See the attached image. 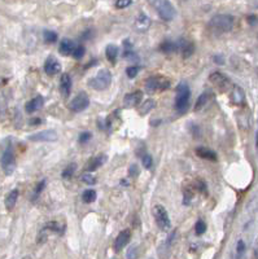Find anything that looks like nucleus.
Listing matches in <instances>:
<instances>
[{
  "label": "nucleus",
  "instance_id": "obj_1",
  "mask_svg": "<svg viewBox=\"0 0 258 259\" xmlns=\"http://www.w3.org/2000/svg\"><path fill=\"white\" fill-rule=\"evenodd\" d=\"M0 166L7 177H11L16 170V154L13 150L11 139H5V142L3 143V149L0 154Z\"/></svg>",
  "mask_w": 258,
  "mask_h": 259
},
{
  "label": "nucleus",
  "instance_id": "obj_2",
  "mask_svg": "<svg viewBox=\"0 0 258 259\" xmlns=\"http://www.w3.org/2000/svg\"><path fill=\"white\" fill-rule=\"evenodd\" d=\"M235 25V17L231 15H217L210 20L209 22V29L211 32H214L215 35H222L227 34L234 29Z\"/></svg>",
  "mask_w": 258,
  "mask_h": 259
},
{
  "label": "nucleus",
  "instance_id": "obj_3",
  "mask_svg": "<svg viewBox=\"0 0 258 259\" xmlns=\"http://www.w3.org/2000/svg\"><path fill=\"white\" fill-rule=\"evenodd\" d=\"M191 98V90L186 82H180L177 86V97H175V110L179 114H184L188 110Z\"/></svg>",
  "mask_w": 258,
  "mask_h": 259
},
{
  "label": "nucleus",
  "instance_id": "obj_4",
  "mask_svg": "<svg viewBox=\"0 0 258 259\" xmlns=\"http://www.w3.org/2000/svg\"><path fill=\"white\" fill-rule=\"evenodd\" d=\"M171 82L163 75H152L145 81V90L149 94H157V92H163L167 88H170Z\"/></svg>",
  "mask_w": 258,
  "mask_h": 259
},
{
  "label": "nucleus",
  "instance_id": "obj_5",
  "mask_svg": "<svg viewBox=\"0 0 258 259\" xmlns=\"http://www.w3.org/2000/svg\"><path fill=\"white\" fill-rule=\"evenodd\" d=\"M88 84L96 91L108 90L112 84V73L108 69H101L94 78L90 79Z\"/></svg>",
  "mask_w": 258,
  "mask_h": 259
},
{
  "label": "nucleus",
  "instance_id": "obj_6",
  "mask_svg": "<svg viewBox=\"0 0 258 259\" xmlns=\"http://www.w3.org/2000/svg\"><path fill=\"white\" fill-rule=\"evenodd\" d=\"M153 4L156 5V9H157V13H159L161 20L166 21V22H170V21L174 20L177 11H175L174 5L171 4V1L160 0V1H155Z\"/></svg>",
  "mask_w": 258,
  "mask_h": 259
},
{
  "label": "nucleus",
  "instance_id": "obj_7",
  "mask_svg": "<svg viewBox=\"0 0 258 259\" xmlns=\"http://www.w3.org/2000/svg\"><path fill=\"white\" fill-rule=\"evenodd\" d=\"M153 215H155V220L160 229L163 232H167L171 229V220L169 218L166 209L163 208L162 205H156L153 208Z\"/></svg>",
  "mask_w": 258,
  "mask_h": 259
},
{
  "label": "nucleus",
  "instance_id": "obj_8",
  "mask_svg": "<svg viewBox=\"0 0 258 259\" xmlns=\"http://www.w3.org/2000/svg\"><path fill=\"white\" fill-rule=\"evenodd\" d=\"M88 105H90V97H88V95L86 92L82 91L73 98L72 101L69 102L68 108L73 113H81V112L87 109Z\"/></svg>",
  "mask_w": 258,
  "mask_h": 259
},
{
  "label": "nucleus",
  "instance_id": "obj_9",
  "mask_svg": "<svg viewBox=\"0 0 258 259\" xmlns=\"http://www.w3.org/2000/svg\"><path fill=\"white\" fill-rule=\"evenodd\" d=\"M29 142L32 143H53L59 139V135L55 130H43L35 134L29 135Z\"/></svg>",
  "mask_w": 258,
  "mask_h": 259
},
{
  "label": "nucleus",
  "instance_id": "obj_10",
  "mask_svg": "<svg viewBox=\"0 0 258 259\" xmlns=\"http://www.w3.org/2000/svg\"><path fill=\"white\" fill-rule=\"evenodd\" d=\"M209 81L215 88H218L219 91H226L231 84L230 78L226 74H223L221 71H213L209 75Z\"/></svg>",
  "mask_w": 258,
  "mask_h": 259
},
{
  "label": "nucleus",
  "instance_id": "obj_11",
  "mask_svg": "<svg viewBox=\"0 0 258 259\" xmlns=\"http://www.w3.org/2000/svg\"><path fill=\"white\" fill-rule=\"evenodd\" d=\"M143 100V92L142 91H134V92H130V94L125 95L123 97V106L130 109V108H135L142 102Z\"/></svg>",
  "mask_w": 258,
  "mask_h": 259
},
{
  "label": "nucleus",
  "instance_id": "obj_12",
  "mask_svg": "<svg viewBox=\"0 0 258 259\" xmlns=\"http://www.w3.org/2000/svg\"><path fill=\"white\" fill-rule=\"evenodd\" d=\"M177 43H178L179 51L182 52V57L184 60L190 59L191 56L195 53V43L192 40H188L186 38H180Z\"/></svg>",
  "mask_w": 258,
  "mask_h": 259
},
{
  "label": "nucleus",
  "instance_id": "obj_13",
  "mask_svg": "<svg viewBox=\"0 0 258 259\" xmlns=\"http://www.w3.org/2000/svg\"><path fill=\"white\" fill-rule=\"evenodd\" d=\"M231 101H232L234 105L245 106L246 102L245 92H244V90H242L240 86H238V84H234V86H232V91H231Z\"/></svg>",
  "mask_w": 258,
  "mask_h": 259
},
{
  "label": "nucleus",
  "instance_id": "obj_14",
  "mask_svg": "<svg viewBox=\"0 0 258 259\" xmlns=\"http://www.w3.org/2000/svg\"><path fill=\"white\" fill-rule=\"evenodd\" d=\"M130 240H131V232L130 229H123L118 233V236L115 237L114 241V251H121L123 247H126V245L130 243Z\"/></svg>",
  "mask_w": 258,
  "mask_h": 259
},
{
  "label": "nucleus",
  "instance_id": "obj_15",
  "mask_svg": "<svg viewBox=\"0 0 258 259\" xmlns=\"http://www.w3.org/2000/svg\"><path fill=\"white\" fill-rule=\"evenodd\" d=\"M108 161V157L105 154H99L96 157H92L90 161H88L87 166H86V171L87 173H94L97 169H100L101 166L105 165V162Z\"/></svg>",
  "mask_w": 258,
  "mask_h": 259
},
{
  "label": "nucleus",
  "instance_id": "obj_16",
  "mask_svg": "<svg viewBox=\"0 0 258 259\" xmlns=\"http://www.w3.org/2000/svg\"><path fill=\"white\" fill-rule=\"evenodd\" d=\"M72 87H73V81L72 77L68 74V73H64L61 75V79H60V91L63 94L64 97H68L70 92H72Z\"/></svg>",
  "mask_w": 258,
  "mask_h": 259
},
{
  "label": "nucleus",
  "instance_id": "obj_17",
  "mask_svg": "<svg viewBox=\"0 0 258 259\" xmlns=\"http://www.w3.org/2000/svg\"><path fill=\"white\" fill-rule=\"evenodd\" d=\"M44 71L49 77H53V75L59 74L61 71V65L55 57H48L47 61L44 63Z\"/></svg>",
  "mask_w": 258,
  "mask_h": 259
},
{
  "label": "nucleus",
  "instance_id": "obj_18",
  "mask_svg": "<svg viewBox=\"0 0 258 259\" xmlns=\"http://www.w3.org/2000/svg\"><path fill=\"white\" fill-rule=\"evenodd\" d=\"M195 153L197 154L200 158H204V160H208V161L211 162L218 161V154L215 153L214 150L209 149V148H205V146H197L195 149Z\"/></svg>",
  "mask_w": 258,
  "mask_h": 259
},
{
  "label": "nucleus",
  "instance_id": "obj_19",
  "mask_svg": "<svg viewBox=\"0 0 258 259\" xmlns=\"http://www.w3.org/2000/svg\"><path fill=\"white\" fill-rule=\"evenodd\" d=\"M43 104H44L43 96L38 95V96H35V97L32 98V100H29V101L26 102V105H25V112L28 114L34 113L36 110H39L40 108L43 106Z\"/></svg>",
  "mask_w": 258,
  "mask_h": 259
},
{
  "label": "nucleus",
  "instance_id": "obj_20",
  "mask_svg": "<svg viewBox=\"0 0 258 259\" xmlns=\"http://www.w3.org/2000/svg\"><path fill=\"white\" fill-rule=\"evenodd\" d=\"M210 100H211V95L209 91H205V92H203V94L200 95L199 98H197V101H196V104H195V108H194L195 113L203 112V110L205 109L208 105H209Z\"/></svg>",
  "mask_w": 258,
  "mask_h": 259
},
{
  "label": "nucleus",
  "instance_id": "obj_21",
  "mask_svg": "<svg viewBox=\"0 0 258 259\" xmlns=\"http://www.w3.org/2000/svg\"><path fill=\"white\" fill-rule=\"evenodd\" d=\"M123 47H125V51H123V57L129 61H138L139 60V56L136 55V52L134 51L132 48V43L130 42V39H125L123 40Z\"/></svg>",
  "mask_w": 258,
  "mask_h": 259
},
{
  "label": "nucleus",
  "instance_id": "obj_22",
  "mask_svg": "<svg viewBox=\"0 0 258 259\" xmlns=\"http://www.w3.org/2000/svg\"><path fill=\"white\" fill-rule=\"evenodd\" d=\"M18 196H20V191H18V189H12V191L5 196L4 205L5 209H7L8 211H12L13 209H15V206H16L17 204V200H18Z\"/></svg>",
  "mask_w": 258,
  "mask_h": 259
},
{
  "label": "nucleus",
  "instance_id": "obj_23",
  "mask_svg": "<svg viewBox=\"0 0 258 259\" xmlns=\"http://www.w3.org/2000/svg\"><path fill=\"white\" fill-rule=\"evenodd\" d=\"M151 24H152L151 18H149L147 15H144V13H140L139 16L136 17L135 26L139 32H147L148 29H149V26H151Z\"/></svg>",
  "mask_w": 258,
  "mask_h": 259
},
{
  "label": "nucleus",
  "instance_id": "obj_24",
  "mask_svg": "<svg viewBox=\"0 0 258 259\" xmlns=\"http://www.w3.org/2000/svg\"><path fill=\"white\" fill-rule=\"evenodd\" d=\"M74 48H76V44L74 42L70 39H63L61 40V43L59 46V52L60 55L63 56H70L74 51Z\"/></svg>",
  "mask_w": 258,
  "mask_h": 259
},
{
  "label": "nucleus",
  "instance_id": "obj_25",
  "mask_svg": "<svg viewBox=\"0 0 258 259\" xmlns=\"http://www.w3.org/2000/svg\"><path fill=\"white\" fill-rule=\"evenodd\" d=\"M160 51L165 53V55H171L175 52L179 51L178 43L174 40H163L162 43L160 44Z\"/></svg>",
  "mask_w": 258,
  "mask_h": 259
},
{
  "label": "nucleus",
  "instance_id": "obj_26",
  "mask_svg": "<svg viewBox=\"0 0 258 259\" xmlns=\"http://www.w3.org/2000/svg\"><path fill=\"white\" fill-rule=\"evenodd\" d=\"M42 231H51L57 233V235H64V232H65V226L60 224L59 222H47V223L43 226V229H42Z\"/></svg>",
  "mask_w": 258,
  "mask_h": 259
},
{
  "label": "nucleus",
  "instance_id": "obj_27",
  "mask_svg": "<svg viewBox=\"0 0 258 259\" xmlns=\"http://www.w3.org/2000/svg\"><path fill=\"white\" fill-rule=\"evenodd\" d=\"M105 56H107L108 61L114 65L117 63V57H118V47L114 44H109L105 48Z\"/></svg>",
  "mask_w": 258,
  "mask_h": 259
},
{
  "label": "nucleus",
  "instance_id": "obj_28",
  "mask_svg": "<svg viewBox=\"0 0 258 259\" xmlns=\"http://www.w3.org/2000/svg\"><path fill=\"white\" fill-rule=\"evenodd\" d=\"M155 108H156L155 100H152V98H149V100H145V101H144L139 108L140 115H145V114L149 113V112H151L152 109H155Z\"/></svg>",
  "mask_w": 258,
  "mask_h": 259
},
{
  "label": "nucleus",
  "instance_id": "obj_29",
  "mask_svg": "<svg viewBox=\"0 0 258 259\" xmlns=\"http://www.w3.org/2000/svg\"><path fill=\"white\" fill-rule=\"evenodd\" d=\"M194 194H195V193H194V189H192L191 185L183 188V205H184V206H187V205H190L191 202H192Z\"/></svg>",
  "mask_w": 258,
  "mask_h": 259
},
{
  "label": "nucleus",
  "instance_id": "obj_30",
  "mask_svg": "<svg viewBox=\"0 0 258 259\" xmlns=\"http://www.w3.org/2000/svg\"><path fill=\"white\" fill-rule=\"evenodd\" d=\"M76 170H77V163H69V165L63 170L61 177H63V179H70V178L74 175V173H76Z\"/></svg>",
  "mask_w": 258,
  "mask_h": 259
},
{
  "label": "nucleus",
  "instance_id": "obj_31",
  "mask_svg": "<svg viewBox=\"0 0 258 259\" xmlns=\"http://www.w3.org/2000/svg\"><path fill=\"white\" fill-rule=\"evenodd\" d=\"M57 34L55 32H52V30H44L43 32V39L46 43L48 44H53L56 43V40H57Z\"/></svg>",
  "mask_w": 258,
  "mask_h": 259
},
{
  "label": "nucleus",
  "instance_id": "obj_32",
  "mask_svg": "<svg viewBox=\"0 0 258 259\" xmlns=\"http://www.w3.org/2000/svg\"><path fill=\"white\" fill-rule=\"evenodd\" d=\"M82 200H83V202H86V204H92V202L96 200V192L94 189L84 191L83 194H82Z\"/></svg>",
  "mask_w": 258,
  "mask_h": 259
},
{
  "label": "nucleus",
  "instance_id": "obj_33",
  "mask_svg": "<svg viewBox=\"0 0 258 259\" xmlns=\"http://www.w3.org/2000/svg\"><path fill=\"white\" fill-rule=\"evenodd\" d=\"M46 188V179H43V180H40L38 184H36L35 189H34V193H32V201H36L38 198H39L40 193L43 192V189Z\"/></svg>",
  "mask_w": 258,
  "mask_h": 259
},
{
  "label": "nucleus",
  "instance_id": "obj_34",
  "mask_svg": "<svg viewBox=\"0 0 258 259\" xmlns=\"http://www.w3.org/2000/svg\"><path fill=\"white\" fill-rule=\"evenodd\" d=\"M195 232H196V235L197 236H201L204 235L205 232H207V223L204 222V220H197L195 224Z\"/></svg>",
  "mask_w": 258,
  "mask_h": 259
},
{
  "label": "nucleus",
  "instance_id": "obj_35",
  "mask_svg": "<svg viewBox=\"0 0 258 259\" xmlns=\"http://www.w3.org/2000/svg\"><path fill=\"white\" fill-rule=\"evenodd\" d=\"M245 249V243H244L242 240H239L238 245H236V257H238V259H242V257H244Z\"/></svg>",
  "mask_w": 258,
  "mask_h": 259
},
{
  "label": "nucleus",
  "instance_id": "obj_36",
  "mask_svg": "<svg viewBox=\"0 0 258 259\" xmlns=\"http://www.w3.org/2000/svg\"><path fill=\"white\" fill-rule=\"evenodd\" d=\"M142 162H143V166L145 167L147 170L152 169V165H153V158H152V156L149 153H145L142 156Z\"/></svg>",
  "mask_w": 258,
  "mask_h": 259
},
{
  "label": "nucleus",
  "instance_id": "obj_37",
  "mask_svg": "<svg viewBox=\"0 0 258 259\" xmlns=\"http://www.w3.org/2000/svg\"><path fill=\"white\" fill-rule=\"evenodd\" d=\"M81 180L84 181L86 184L88 185H94L96 183V178L94 175H91L90 173H84L82 177H81Z\"/></svg>",
  "mask_w": 258,
  "mask_h": 259
},
{
  "label": "nucleus",
  "instance_id": "obj_38",
  "mask_svg": "<svg viewBox=\"0 0 258 259\" xmlns=\"http://www.w3.org/2000/svg\"><path fill=\"white\" fill-rule=\"evenodd\" d=\"M195 188H196V191H199V193H204V194H207V193H208L207 183H205L204 180H201V179H199V180H196Z\"/></svg>",
  "mask_w": 258,
  "mask_h": 259
},
{
  "label": "nucleus",
  "instance_id": "obj_39",
  "mask_svg": "<svg viewBox=\"0 0 258 259\" xmlns=\"http://www.w3.org/2000/svg\"><path fill=\"white\" fill-rule=\"evenodd\" d=\"M84 52H86V49H84L83 46H77V47L74 48V51H73L72 55L74 59L81 60L84 56Z\"/></svg>",
  "mask_w": 258,
  "mask_h": 259
},
{
  "label": "nucleus",
  "instance_id": "obj_40",
  "mask_svg": "<svg viewBox=\"0 0 258 259\" xmlns=\"http://www.w3.org/2000/svg\"><path fill=\"white\" fill-rule=\"evenodd\" d=\"M138 249H139V247L136 246V245L130 247V249L127 250V259H138V257H139Z\"/></svg>",
  "mask_w": 258,
  "mask_h": 259
},
{
  "label": "nucleus",
  "instance_id": "obj_41",
  "mask_svg": "<svg viewBox=\"0 0 258 259\" xmlns=\"http://www.w3.org/2000/svg\"><path fill=\"white\" fill-rule=\"evenodd\" d=\"M129 175L131 178H138L140 175V169L139 166L136 165V163H132L130 167H129Z\"/></svg>",
  "mask_w": 258,
  "mask_h": 259
},
{
  "label": "nucleus",
  "instance_id": "obj_42",
  "mask_svg": "<svg viewBox=\"0 0 258 259\" xmlns=\"http://www.w3.org/2000/svg\"><path fill=\"white\" fill-rule=\"evenodd\" d=\"M114 4H115V8L125 9V8H127V7H130V5L132 4V1L131 0H117Z\"/></svg>",
  "mask_w": 258,
  "mask_h": 259
},
{
  "label": "nucleus",
  "instance_id": "obj_43",
  "mask_svg": "<svg viewBox=\"0 0 258 259\" xmlns=\"http://www.w3.org/2000/svg\"><path fill=\"white\" fill-rule=\"evenodd\" d=\"M138 73H139V67L138 66H129L126 69V74L130 79L135 78L136 75H138Z\"/></svg>",
  "mask_w": 258,
  "mask_h": 259
},
{
  "label": "nucleus",
  "instance_id": "obj_44",
  "mask_svg": "<svg viewBox=\"0 0 258 259\" xmlns=\"http://www.w3.org/2000/svg\"><path fill=\"white\" fill-rule=\"evenodd\" d=\"M91 139H92L91 132H88V131H86V132H82V134L80 135V138H78V142H80L81 144H86V143L90 142Z\"/></svg>",
  "mask_w": 258,
  "mask_h": 259
},
{
  "label": "nucleus",
  "instance_id": "obj_45",
  "mask_svg": "<svg viewBox=\"0 0 258 259\" xmlns=\"http://www.w3.org/2000/svg\"><path fill=\"white\" fill-rule=\"evenodd\" d=\"M213 61L217 65H225V57H223V55H214L213 56Z\"/></svg>",
  "mask_w": 258,
  "mask_h": 259
},
{
  "label": "nucleus",
  "instance_id": "obj_46",
  "mask_svg": "<svg viewBox=\"0 0 258 259\" xmlns=\"http://www.w3.org/2000/svg\"><path fill=\"white\" fill-rule=\"evenodd\" d=\"M191 131H192V134H194V136H195V138H199V136H200L199 126L191 125Z\"/></svg>",
  "mask_w": 258,
  "mask_h": 259
},
{
  "label": "nucleus",
  "instance_id": "obj_47",
  "mask_svg": "<svg viewBox=\"0 0 258 259\" xmlns=\"http://www.w3.org/2000/svg\"><path fill=\"white\" fill-rule=\"evenodd\" d=\"M248 24L250 25V26H254V25H257V16L256 15H252V16H248Z\"/></svg>",
  "mask_w": 258,
  "mask_h": 259
},
{
  "label": "nucleus",
  "instance_id": "obj_48",
  "mask_svg": "<svg viewBox=\"0 0 258 259\" xmlns=\"http://www.w3.org/2000/svg\"><path fill=\"white\" fill-rule=\"evenodd\" d=\"M92 35V30L91 29H88V30H86V32H83V34H82V36H81V38H82V39H88V38H90V36Z\"/></svg>",
  "mask_w": 258,
  "mask_h": 259
},
{
  "label": "nucleus",
  "instance_id": "obj_49",
  "mask_svg": "<svg viewBox=\"0 0 258 259\" xmlns=\"http://www.w3.org/2000/svg\"><path fill=\"white\" fill-rule=\"evenodd\" d=\"M40 123H42V119H40V118H34V119H32V121H30V125H34V126H38V125H40Z\"/></svg>",
  "mask_w": 258,
  "mask_h": 259
},
{
  "label": "nucleus",
  "instance_id": "obj_50",
  "mask_svg": "<svg viewBox=\"0 0 258 259\" xmlns=\"http://www.w3.org/2000/svg\"><path fill=\"white\" fill-rule=\"evenodd\" d=\"M7 82H8V79L7 78H0V87H3L4 84H7Z\"/></svg>",
  "mask_w": 258,
  "mask_h": 259
},
{
  "label": "nucleus",
  "instance_id": "obj_51",
  "mask_svg": "<svg viewBox=\"0 0 258 259\" xmlns=\"http://www.w3.org/2000/svg\"><path fill=\"white\" fill-rule=\"evenodd\" d=\"M121 185H122V187H129V181L122 179V180H121Z\"/></svg>",
  "mask_w": 258,
  "mask_h": 259
}]
</instances>
